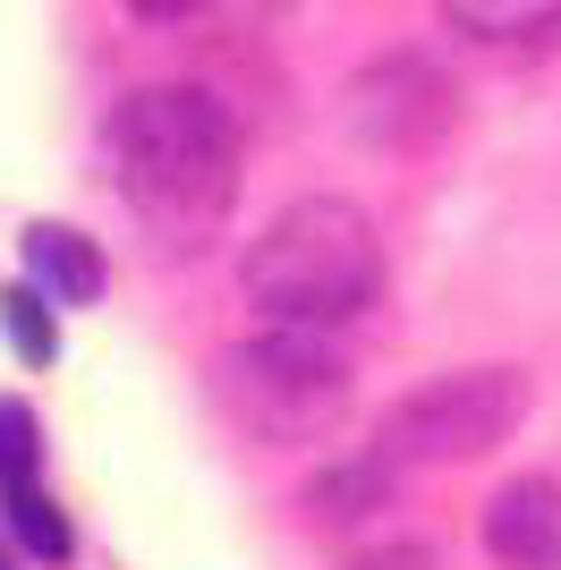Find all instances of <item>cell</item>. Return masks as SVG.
<instances>
[{"label":"cell","instance_id":"6da1fadb","mask_svg":"<svg viewBox=\"0 0 561 570\" xmlns=\"http://www.w3.org/2000/svg\"><path fill=\"white\" fill-rule=\"evenodd\" d=\"M111 170L163 247H205L238 205V128L196 86H145L111 111Z\"/></svg>","mask_w":561,"mask_h":570},{"label":"cell","instance_id":"7a4b0ae2","mask_svg":"<svg viewBox=\"0 0 561 570\" xmlns=\"http://www.w3.org/2000/svg\"><path fill=\"white\" fill-rule=\"evenodd\" d=\"M238 282L256 298L264 324L280 333H332L350 315L374 307L383 289V238L350 196H298L264 222V238L247 247Z\"/></svg>","mask_w":561,"mask_h":570},{"label":"cell","instance_id":"3957f363","mask_svg":"<svg viewBox=\"0 0 561 570\" xmlns=\"http://www.w3.org/2000/svg\"><path fill=\"white\" fill-rule=\"evenodd\" d=\"M230 426L247 443H273V452H306V443H332L341 417H350L357 383L350 366L324 350V333H256L222 350V375H213Z\"/></svg>","mask_w":561,"mask_h":570},{"label":"cell","instance_id":"277c9868","mask_svg":"<svg viewBox=\"0 0 561 570\" xmlns=\"http://www.w3.org/2000/svg\"><path fill=\"white\" fill-rule=\"evenodd\" d=\"M537 409V383L519 366H460V375H434L417 392H400L374 426V460L392 476L409 469H468V460L502 452Z\"/></svg>","mask_w":561,"mask_h":570},{"label":"cell","instance_id":"5b68a950","mask_svg":"<svg viewBox=\"0 0 561 570\" xmlns=\"http://www.w3.org/2000/svg\"><path fill=\"white\" fill-rule=\"evenodd\" d=\"M451 119H460V95H451V77L417 51H392V60H374V69L350 77V95H341V128H350L366 154H425V145L451 137Z\"/></svg>","mask_w":561,"mask_h":570},{"label":"cell","instance_id":"8992f818","mask_svg":"<svg viewBox=\"0 0 561 570\" xmlns=\"http://www.w3.org/2000/svg\"><path fill=\"white\" fill-rule=\"evenodd\" d=\"M476 528H485V553L502 570H561V485L553 476H511Z\"/></svg>","mask_w":561,"mask_h":570},{"label":"cell","instance_id":"52a82bcc","mask_svg":"<svg viewBox=\"0 0 561 570\" xmlns=\"http://www.w3.org/2000/svg\"><path fill=\"white\" fill-rule=\"evenodd\" d=\"M26 273H35V289L60 298V307H94V298H102V256H94V238L60 230V222H35V230H26Z\"/></svg>","mask_w":561,"mask_h":570},{"label":"cell","instance_id":"ba28073f","mask_svg":"<svg viewBox=\"0 0 561 570\" xmlns=\"http://www.w3.org/2000/svg\"><path fill=\"white\" fill-rule=\"evenodd\" d=\"M392 502V469L383 460H332L315 485H306V520L315 528H350V520H366V511H383Z\"/></svg>","mask_w":561,"mask_h":570},{"label":"cell","instance_id":"9c48e42d","mask_svg":"<svg viewBox=\"0 0 561 570\" xmlns=\"http://www.w3.org/2000/svg\"><path fill=\"white\" fill-rule=\"evenodd\" d=\"M460 35H485V43H537L561 26V0H443Z\"/></svg>","mask_w":561,"mask_h":570},{"label":"cell","instance_id":"30bf717a","mask_svg":"<svg viewBox=\"0 0 561 570\" xmlns=\"http://www.w3.org/2000/svg\"><path fill=\"white\" fill-rule=\"evenodd\" d=\"M0 502H9V528L26 537V553H43V562H69V520L51 511L43 485H0Z\"/></svg>","mask_w":561,"mask_h":570},{"label":"cell","instance_id":"8fae6325","mask_svg":"<svg viewBox=\"0 0 561 570\" xmlns=\"http://www.w3.org/2000/svg\"><path fill=\"white\" fill-rule=\"evenodd\" d=\"M0 324H9L26 366H43V357L60 350V341H51V315H43V289H0Z\"/></svg>","mask_w":561,"mask_h":570},{"label":"cell","instance_id":"7c38bea8","mask_svg":"<svg viewBox=\"0 0 561 570\" xmlns=\"http://www.w3.org/2000/svg\"><path fill=\"white\" fill-rule=\"evenodd\" d=\"M35 460H43V443H35V409L0 401V485H35Z\"/></svg>","mask_w":561,"mask_h":570},{"label":"cell","instance_id":"4fadbf2b","mask_svg":"<svg viewBox=\"0 0 561 570\" xmlns=\"http://www.w3.org/2000/svg\"><path fill=\"white\" fill-rule=\"evenodd\" d=\"M341 570H434V553L425 546H374V553H357V562H341Z\"/></svg>","mask_w":561,"mask_h":570},{"label":"cell","instance_id":"5bb4252c","mask_svg":"<svg viewBox=\"0 0 561 570\" xmlns=\"http://www.w3.org/2000/svg\"><path fill=\"white\" fill-rule=\"evenodd\" d=\"M128 9H145V18H187V9H205V0H128Z\"/></svg>","mask_w":561,"mask_h":570},{"label":"cell","instance_id":"9a60e30c","mask_svg":"<svg viewBox=\"0 0 561 570\" xmlns=\"http://www.w3.org/2000/svg\"><path fill=\"white\" fill-rule=\"evenodd\" d=\"M0 570H9V553H0Z\"/></svg>","mask_w":561,"mask_h":570}]
</instances>
